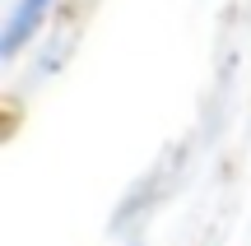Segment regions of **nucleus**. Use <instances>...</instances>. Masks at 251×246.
Segmentation results:
<instances>
[{
    "instance_id": "nucleus-1",
    "label": "nucleus",
    "mask_w": 251,
    "mask_h": 246,
    "mask_svg": "<svg viewBox=\"0 0 251 246\" xmlns=\"http://www.w3.org/2000/svg\"><path fill=\"white\" fill-rule=\"evenodd\" d=\"M47 9H51V0H24V5H19V14L9 19V33H5V56L19 51V42L37 28V19H42Z\"/></svg>"
}]
</instances>
